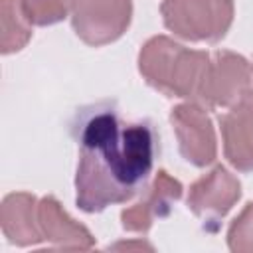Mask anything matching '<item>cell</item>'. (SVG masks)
Segmentation results:
<instances>
[{"label":"cell","mask_w":253,"mask_h":253,"mask_svg":"<svg viewBox=\"0 0 253 253\" xmlns=\"http://www.w3.org/2000/svg\"><path fill=\"white\" fill-rule=\"evenodd\" d=\"M20 6L30 24L51 26L67 16L73 0H20Z\"/></svg>","instance_id":"cell-13"},{"label":"cell","mask_w":253,"mask_h":253,"mask_svg":"<svg viewBox=\"0 0 253 253\" xmlns=\"http://www.w3.org/2000/svg\"><path fill=\"white\" fill-rule=\"evenodd\" d=\"M123 247H126V249H130V247H138V249H152L150 245H146V243H117V245H113V249H123Z\"/></svg>","instance_id":"cell-15"},{"label":"cell","mask_w":253,"mask_h":253,"mask_svg":"<svg viewBox=\"0 0 253 253\" xmlns=\"http://www.w3.org/2000/svg\"><path fill=\"white\" fill-rule=\"evenodd\" d=\"M233 0H162L164 26L188 42L215 43L233 24Z\"/></svg>","instance_id":"cell-3"},{"label":"cell","mask_w":253,"mask_h":253,"mask_svg":"<svg viewBox=\"0 0 253 253\" xmlns=\"http://www.w3.org/2000/svg\"><path fill=\"white\" fill-rule=\"evenodd\" d=\"M170 125L176 132L180 154L194 166L204 168L217 156V140L206 107L198 101H186L172 109Z\"/></svg>","instance_id":"cell-6"},{"label":"cell","mask_w":253,"mask_h":253,"mask_svg":"<svg viewBox=\"0 0 253 253\" xmlns=\"http://www.w3.org/2000/svg\"><path fill=\"white\" fill-rule=\"evenodd\" d=\"M38 202L40 200L28 192H14L2 200L0 225L10 243L28 247L43 241L38 219Z\"/></svg>","instance_id":"cell-10"},{"label":"cell","mask_w":253,"mask_h":253,"mask_svg":"<svg viewBox=\"0 0 253 253\" xmlns=\"http://www.w3.org/2000/svg\"><path fill=\"white\" fill-rule=\"evenodd\" d=\"M182 184L166 170H158L142 198L121 211V221L126 231L146 233L156 219L166 217L172 206L182 198Z\"/></svg>","instance_id":"cell-8"},{"label":"cell","mask_w":253,"mask_h":253,"mask_svg":"<svg viewBox=\"0 0 253 253\" xmlns=\"http://www.w3.org/2000/svg\"><path fill=\"white\" fill-rule=\"evenodd\" d=\"M251 89L249 61L233 51L221 49L210 55L196 101L206 109L231 107L243 93Z\"/></svg>","instance_id":"cell-5"},{"label":"cell","mask_w":253,"mask_h":253,"mask_svg":"<svg viewBox=\"0 0 253 253\" xmlns=\"http://www.w3.org/2000/svg\"><path fill=\"white\" fill-rule=\"evenodd\" d=\"M223 154L227 162L241 170H253V91L243 93L219 119Z\"/></svg>","instance_id":"cell-9"},{"label":"cell","mask_w":253,"mask_h":253,"mask_svg":"<svg viewBox=\"0 0 253 253\" xmlns=\"http://www.w3.org/2000/svg\"><path fill=\"white\" fill-rule=\"evenodd\" d=\"M239 198L241 182L225 166L219 164L190 186L186 204L208 229L215 231L219 221L237 204Z\"/></svg>","instance_id":"cell-7"},{"label":"cell","mask_w":253,"mask_h":253,"mask_svg":"<svg viewBox=\"0 0 253 253\" xmlns=\"http://www.w3.org/2000/svg\"><path fill=\"white\" fill-rule=\"evenodd\" d=\"M132 18V0H73L71 26L81 42L99 47L119 40Z\"/></svg>","instance_id":"cell-4"},{"label":"cell","mask_w":253,"mask_h":253,"mask_svg":"<svg viewBox=\"0 0 253 253\" xmlns=\"http://www.w3.org/2000/svg\"><path fill=\"white\" fill-rule=\"evenodd\" d=\"M38 219L43 233V241H49L55 247L91 249L95 243L91 231L83 223L75 221L53 196H45L38 202Z\"/></svg>","instance_id":"cell-11"},{"label":"cell","mask_w":253,"mask_h":253,"mask_svg":"<svg viewBox=\"0 0 253 253\" xmlns=\"http://www.w3.org/2000/svg\"><path fill=\"white\" fill-rule=\"evenodd\" d=\"M210 53L190 49L168 36L150 38L138 53L142 79L166 97L196 101Z\"/></svg>","instance_id":"cell-2"},{"label":"cell","mask_w":253,"mask_h":253,"mask_svg":"<svg viewBox=\"0 0 253 253\" xmlns=\"http://www.w3.org/2000/svg\"><path fill=\"white\" fill-rule=\"evenodd\" d=\"M0 12H2L0 49L2 53L20 51L32 38V28L22 12L20 0H0Z\"/></svg>","instance_id":"cell-12"},{"label":"cell","mask_w":253,"mask_h":253,"mask_svg":"<svg viewBox=\"0 0 253 253\" xmlns=\"http://www.w3.org/2000/svg\"><path fill=\"white\" fill-rule=\"evenodd\" d=\"M77 206L87 213L125 204L146 184L158 154V134L148 121H125L117 107L101 103L77 113Z\"/></svg>","instance_id":"cell-1"},{"label":"cell","mask_w":253,"mask_h":253,"mask_svg":"<svg viewBox=\"0 0 253 253\" xmlns=\"http://www.w3.org/2000/svg\"><path fill=\"white\" fill-rule=\"evenodd\" d=\"M227 245L235 253H253V202H249L231 221Z\"/></svg>","instance_id":"cell-14"}]
</instances>
